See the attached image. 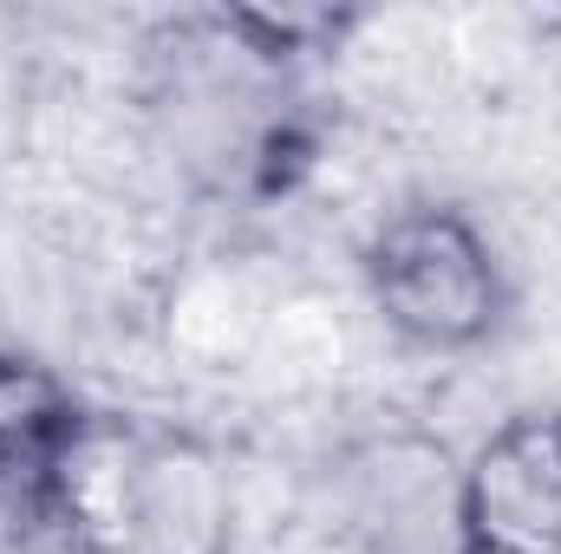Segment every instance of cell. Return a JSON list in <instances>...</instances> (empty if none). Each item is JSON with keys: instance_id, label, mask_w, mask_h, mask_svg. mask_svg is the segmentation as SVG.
<instances>
[{"instance_id": "obj_2", "label": "cell", "mask_w": 561, "mask_h": 554, "mask_svg": "<svg viewBox=\"0 0 561 554\" xmlns=\"http://www.w3.org/2000/svg\"><path fill=\"white\" fill-rule=\"evenodd\" d=\"M463 463L424 430H373L333 463V529L346 554H463Z\"/></svg>"}, {"instance_id": "obj_1", "label": "cell", "mask_w": 561, "mask_h": 554, "mask_svg": "<svg viewBox=\"0 0 561 554\" xmlns=\"http://www.w3.org/2000/svg\"><path fill=\"white\" fill-rule=\"evenodd\" d=\"M373 313L419 353H477L510 326L516 287L463 203H399L359 249Z\"/></svg>"}, {"instance_id": "obj_5", "label": "cell", "mask_w": 561, "mask_h": 554, "mask_svg": "<svg viewBox=\"0 0 561 554\" xmlns=\"http://www.w3.org/2000/svg\"><path fill=\"white\" fill-rule=\"evenodd\" d=\"M125 554H236V483L190 430H150L118 470Z\"/></svg>"}, {"instance_id": "obj_4", "label": "cell", "mask_w": 561, "mask_h": 554, "mask_svg": "<svg viewBox=\"0 0 561 554\" xmlns=\"http://www.w3.org/2000/svg\"><path fill=\"white\" fill-rule=\"evenodd\" d=\"M463 554H561V405L510 412L463 463Z\"/></svg>"}, {"instance_id": "obj_3", "label": "cell", "mask_w": 561, "mask_h": 554, "mask_svg": "<svg viewBox=\"0 0 561 554\" xmlns=\"http://www.w3.org/2000/svg\"><path fill=\"white\" fill-rule=\"evenodd\" d=\"M99 450V417L39 353L0 346V516L26 529H85L79 476Z\"/></svg>"}]
</instances>
